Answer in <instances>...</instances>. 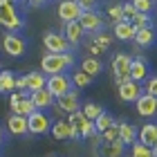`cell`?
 Masks as SVG:
<instances>
[{"mask_svg": "<svg viewBox=\"0 0 157 157\" xmlns=\"http://www.w3.org/2000/svg\"><path fill=\"white\" fill-rule=\"evenodd\" d=\"M135 43H137L139 47H148V45H153L155 43V29L151 25L148 27H141V29H137V34H135Z\"/></svg>", "mask_w": 157, "mask_h": 157, "instance_id": "24", "label": "cell"}, {"mask_svg": "<svg viewBox=\"0 0 157 157\" xmlns=\"http://www.w3.org/2000/svg\"><path fill=\"white\" fill-rule=\"evenodd\" d=\"M110 126H115V119H112V117L108 115V112H103V115H101V117H99V119L94 121V130H97L99 135H103V132L108 130Z\"/></svg>", "mask_w": 157, "mask_h": 157, "instance_id": "29", "label": "cell"}, {"mask_svg": "<svg viewBox=\"0 0 157 157\" xmlns=\"http://www.w3.org/2000/svg\"><path fill=\"white\" fill-rule=\"evenodd\" d=\"M16 90V76L9 70H2L0 72V92H11Z\"/></svg>", "mask_w": 157, "mask_h": 157, "instance_id": "28", "label": "cell"}, {"mask_svg": "<svg viewBox=\"0 0 157 157\" xmlns=\"http://www.w3.org/2000/svg\"><path fill=\"white\" fill-rule=\"evenodd\" d=\"M16 88H18V90H25V78H23V76L16 78Z\"/></svg>", "mask_w": 157, "mask_h": 157, "instance_id": "41", "label": "cell"}, {"mask_svg": "<svg viewBox=\"0 0 157 157\" xmlns=\"http://www.w3.org/2000/svg\"><path fill=\"white\" fill-rule=\"evenodd\" d=\"M29 99H32V103L36 105V110H47V108H52V105H56V99L49 94L45 88L38 90V92H29Z\"/></svg>", "mask_w": 157, "mask_h": 157, "instance_id": "16", "label": "cell"}, {"mask_svg": "<svg viewBox=\"0 0 157 157\" xmlns=\"http://www.w3.org/2000/svg\"><path fill=\"white\" fill-rule=\"evenodd\" d=\"M23 78H25V90H29V92L43 90V88H45V83H47V76L43 72H27Z\"/></svg>", "mask_w": 157, "mask_h": 157, "instance_id": "19", "label": "cell"}, {"mask_svg": "<svg viewBox=\"0 0 157 157\" xmlns=\"http://www.w3.org/2000/svg\"><path fill=\"white\" fill-rule=\"evenodd\" d=\"M81 7H78L74 0H61L59 2V18L63 20V23H74V20H78V16H81Z\"/></svg>", "mask_w": 157, "mask_h": 157, "instance_id": "10", "label": "cell"}, {"mask_svg": "<svg viewBox=\"0 0 157 157\" xmlns=\"http://www.w3.org/2000/svg\"><path fill=\"white\" fill-rule=\"evenodd\" d=\"M130 157H155V155H153V148L144 146L141 141H135L130 146Z\"/></svg>", "mask_w": 157, "mask_h": 157, "instance_id": "31", "label": "cell"}, {"mask_svg": "<svg viewBox=\"0 0 157 157\" xmlns=\"http://www.w3.org/2000/svg\"><path fill=\"white\" fill-rule=\"evenodd\" d=\"M40 67H43V74H65V70L70 67L67 61H65V54H45L40 61Z\"/></svg>", "mask_w": 157, "mask_h": 157, "instance_id": "4", "label": "cell"}, {"mask_svg": "<svg viewBox=\"0 0 157 157\" xmlns=\"http://www.w3.org/2000/svg\"><path fill=\"white\" fill-rule=\"evenodd\" d=\"M130 23L135 25V29H141V27H148L151 25V13H135V18L130 20Z\"/></svg>", "mask_w": 157, "mask_h": 157, "instance_id": "33", "label": "cell"}, {"mask_svg": "<svg viewBox=\"0 0 157 157\" xmlns=\"http://www.w3.org/2000/svg\"><path fill=\"white\" fill-rule=\"evenodd\" d=\"M130 63L132 59L128 54H115V59H112V72L115 76H124V78H130Z\"/></svg>", "mask_w": 157, "mask_h": 157, "instance_id": "15", "label": "cell"}, {"mask_svg": "<svg viewBox=\"0 0 157 157\" xmlns=\"http://www.w3.org/2000/svg\"><path fill=\"white\" fill-rule=\"evenodd\" d=\"M70 78H72V85H74V88H88V85L92 83V76H88L83 70H76Z\"/></svg>", "mask_w": 157, "mask_h": 157, "instance_id": "30", "label": "cell"}, {"mask_svg": "<svg viewBox=\"0 0 157 157\" xmlns=\"http://www.w3.org/2000/svg\"><path fill=\"white\" fill-rule=\"evenodd\" d=\"M7 2H11V5H13V2H16V0H7Z\"/></svg>", "mask_w": 157, "mask_h": 157, "instance_id": "45", "label": "cell"}, {"mask_svg": "<svg viewBox=\"0 0 157 157\" xmlns=\"http://www.w3.org/2000/svg\"><path fill=\"white\" fill-rule=\"evenodd\" d=\"M0 25H5L9 32L16 34L18 29H23V18L18 16L16 7H13L11 2H7V0H0Z\"/></svg>", "mask_w": 157, "mask_h": 157, "instance_id": "1", "label": "cell"}, {"mask_svg": "<svg viewBox=\"0 0 157 157\" xmlns=\"http://www.w3.org/2000/svg\"><path fill=\"white\" fill-rule=\"evenodd\" d=\"M56 108L63 110V112H67V115L81 110V97H78V92L72 90V92H67V94L59 97V99H56Z\"/></svg>", "mask_w": 157, "mask_h": 157, "instance_id": "11", "label": "cell"}, {"mask_svg": "<svg viewBox=\"0 0 157 157\" xmlns=\"http://www.w3.org/2000/svg\"><path fill=\"white\" fill-rule=\"evenodd\" d=\"M7 130L11 135H27L29 128H27V117H20V115H11L7 117Z\"/></svg>", "mask_w": 157, "mask_h": 157, "instance_id": "18", "label": "cell"}, {"mask_svg": "<svg viewBox=\"0 0 157 157\" xmlns=\"http://www.w3.org/2000/svg\"><path fill=\"white\" fill-rule=\"evenodd\" d=\"M74 2L81 7V11H94V7L99 0H74Z\"/></svg>", "mask_w": 157, "mask_h": 157, "instance_id": "38", "label": "cell"}, {"mask_svg": "<svg viewBox=\"0 0 157 157\" xmlns=\"http://www.w3.org/2000/svg\"><path fill=\"white\" fill-rule=\"evenodd\" d=\"M49 132H52V137L59 139V141H61V139H78V137H81V135H78L74 128L67 124V121H54Z\"/></svg>", "mask_w": 157, "mask_h": 157, "instance_id": "14", "label": "cell"}, {"mask_svg": "<svg viewBox=\"0 0 157 157\" xmlns=\"http://www.w3.org/2000/svg\"><path fill=\"white\" fill-rule=\"evenodd\" d=\"M130 78L135 83H141V81L148 78V65H146L144 59H135L130 63Z\"/></svg>", "mask_w": 157, "mask_h": 157, "instance_id": "21", "label": "cell"}, {"mask_svg": "<svg viewBox=\"0 0 157 157\" xmlns=\"http://www.w3.org/2000/svg\"><path fill=\"white\" fill-rule=\"evenodd\" d=\"M2 141H5V130L0 128V146H2Z\"/></svg>", "mask_w": 157, "mask_h": 157, "instance_id": "42", "label": "cell"}, {"mask_svg": "<svg viewBox=\"0 0 157 157\" xmlns=\"http://www.w3.org/2000/svg\"><path fill=\"white\" fill-rule=\"evenodd\" d=\"M139 97H141V85H139V83H135L132 78L119 85V99H121V101L132 103V101H137Z\"/></svg>", "mask_w": 157, "mask_h": 157, "instance_id": "13", "label": "cell"}, {"mask_svg": "<svg viewBox=\"0 0 157 157\" xmlns=\"http://www.w3.org/2000/svg\"><path fill=\"white\" fill-rule=\"evenodd\" d=\"M135 108H137V112L141 117H155L157 115V99L144 92V94L135 101Z\"/></svg>", "mask_w": 157, "mask_h": 157, "instance_id": "12", "label": "cell"}, {"mask_svg": "<svg viewBox=\"0 0 157 157\" xmlns=\"http://www.w3.org/2000/svg\"><path fill=\"white\" fill-rule=\"evenodd\" d=\"M121 7H124V16H126V20H132L135 13H137V9L132 7V2H124Z\"/></svg>", "mask_w": 157, "mask_h": 157, "instance_id": "39", "label": "cell"}, {"mask_svg": "<svg viewBox=\"0 0 157 157\" xmlns=\"http://www.w3.org/2000/svg\"><path fill=\"white\" fill-rule=\"evenodd\" d=\"M78 25L83 27V32L99 34L103 29V18L99 16V11H83L81 16H78Z\"/></svg>", "mask_w": 157, "mask_h": 157, "instance_id": "9", "label": "cell"}, {"mask_svg": "<svg viewBox=\"0 0 157 157\" xmlns=\"http://www.w3.org/2000/svg\"><path fill=\"white\" fill-rule=\"evenodd\" d=\"M124 144H121V141L117 139V141H110V144H108V141H103V146H101V151H99V153H101V157H121V155H124Z\"/></svg>", "mask_w": 157, "mask_h": 157, "instance_id": "26", "label": "cell"}, {"mask_svg": "<svg viewBox=\"0 0 157 157\" xmlns=\"http://www.w3.org/2000/svg\"><path fill=\"white\" fill-rule=\"evenodd\" d=\"M137 141H141L148 148H153L157 144V126L155 124H144L137 130Z\"/></svg>", "mask_w": 157, "mask_h": 157, "instance_id": "17", "label": "cell"}, {"mask_svg": "<svg viewBox=\"0 0 157 157\" xmlns=\"http://www.w3.org/2000/svg\"><path fill=\"white\" fill-rule=\"evenodd\" d=\"M29 2H32V5H43L45 0H29Z\"/></svg>", "mask_w": 157, "mask_h": 157, "instance_id": "43", "label": "cell"}, {"mask_svg": "<svg viewBox=\"0 0 157 157\" xmlns=\"http://www.w3.org/2000/svg\"><path fill=\"white\" fill-rule=\"evenodd\" d=\"M146 94H151V97L157 99V76L146 78Z\"/></svg>", "mask_w": 157, "mask_h": 157, "instance_id": "36", "label": "cell"}, {"mask_svg": "<svg viewBox=\"0 0 157 157\" xmlns=\"http://www.w3.org/2000/svg\"><path fill=\"white\" fill-rule=\"evenodd\" d=\"M9 108H11L13 115H20V117H29L32 112H36V105L32 103L29 94H25V90L13 92L9 97Z\"/></svg>", "mask_w": 157, "mask_h": 157, "instance_id": "2", "label": "cell"}, {"mask_svg": "<svg viewBox=\"0 0 157 157\" xmlns=\"http://www.w3.org/2000/svg\"><path fill=\"white\" fill-rule=\"evenodd\" d=\"M81 70H83V72L88 74V76L94 78V76L101 74L103 65H101V61H99V59H94V56H85V59L81 61Z\"/></svg>", "mask_w": 157, "mask_h": 157, "instance_id": "23", "label": "cell"}, {"mask_svg": "<svg viewBox=\"0 0 157 157\" xmlns=\"http://www.w3.org/2000/svg\"><path fill=\"white\" fill-rule=\"evenodd\" d=\"M119 141L124 146H132L137 141V128L132 124H128V121H121L119 124Z\"/></svg>", "mask_w": 157, "mask_h": 157, "instance_id": "20", "label": "cell"}, {"mask_svg": "<svg viewBox=\"0 0 157 157\" xmlns=\"http://www.w3.org/2000/svg\"><path fill=\"white\" fill-rule=\"evenodd\" d=\"M2 49L7 52V56H11V59H18V56H23L25 54V49H27V43L25 38L20 36V34H5L2 36Z\"/></svg>", "mask_w": 157, "mask_h": 157, "instance_id": "6", "label": "cell"}, {"mask_svg": "<svg viewBox=\"0 0 157 157\" xmlns=\"http://www.w3.org/2000/svg\"><path fill=\"white\" fill-rule=\"evenodd\" d=\"M101 52H103V47H101V45H97V43H92V45H90V54L94 56V59H97V56L101 54Z\"/></svg>", "mask_w": 157, "mask_h": 157, "instance_id": "40", "label": "cell"}, {"mask_svg": "<svg viewBox=\"0 0 157 157\" xmlns=\"http://www.w3.org/2000/svg\"><path fill=\"white\" fill-rule=\"evenodd\" d=\"M108 16L115 20V25H117V23H126L124 7H121V5H110V7H108ZM128 23H130V20H128Z\"/></svg>", "mask_w": 157, "mask_h": 157, "instance_id": "32", "label": "cell"}, {"mask_svg": "<svg viewBox=\"0 0 157 157\" xmlns=\"http://www.w3.org/2000/svg\"><path fill=\"white\" fill-rule=\"evenodd\" d=\"M135 34H137V29H135V25L132 23H117L115 25V36L119 40H132L135 38Z\"/></svg>", "mask_w": 157, "mask_h": 157, "instance_id": "25", "label": "cell"}, {"mask_svg": "<svg viewBox=\"0 0 157 157\" xmlns=\"http://www.w3.org/2000/svg\"><path fill=\"white\" fill-rule=\"evenodd\" d=\"M94 43H97V45H101V47L105 49V47H108L110 43H112V36H110V34H103V32H99V34H97V38H94Z\"/></svg>", "mask_w": 157, "mask_h": 157, "instance_id": "37", "label": "cell"}, {"mask_svg": "<svg viewBox=\"0 0 157 157\" xmlns=\"http://www.w3.org/2000/svg\"><path fill=\"white\" fill-rule=\"evenodd\" d=\"M132 7L139 13H151L153 11V0H132Z\"/></svg>", "mask_w": 157, "mask_h": 157, "instance_id": "34", "label": "cell"}, {"mask_svg": "<svg viewBox=\"0 0 157 157\" xmlns=\"http://www.w3.org/2000/svg\"><path fill=\"white\" fill-rule=\"evenodd\" d=\"M43 45H45L47 54H65L70 52V43L65 38V34H59V32H47L43 36Z\"/></svg>", "mask_w": 157, "mask_h": 157, "instance_id": "5", "label": "cell"}, {"mask_svg": "<svg viewBox=\"0 0 157 157\" xmlns=\"http://www.w3.org/2000/svg\"><path fill=\"white\" fill-rule=\"evenodd\" d=\"M81 112H83V115H85V117H88V119L92 121V124H94V121H97L99 117H101L105 110L101 108V105H97L94 101H85V103L81 105Z\"/></svg>", "mask_w": 157, "mask_h": 157, "instance_id": "27", "label": "cell"}, {"mask_svg": "<svg viewBox=\"0 0 157 157\" xmlns=\"http://www.w3.org/2000/svg\"><path fill=\"white\" fill-rule=\"evenodd\" d=\"M27 128H29L32 135H45L52 130V119H49L43 110H36L27 117Z\"/></svg>", "mask_w": 157, "mask_h": 157, "instance_id": "7", "label": "cell"}, {"mask_svg": "<svg viewBox=\"0 0 157 157\" xmlns=\"http://www.w3.org/2000/svg\"><path fill=\"white\" fill-rule=\"evenodd\" d=\"M101 137H103V141H108V144H110V141H117V139H119V124L110 126L108 130L101 135Z\"/></svg>", "mask_w": 157, "mask_h": 157, "instance_id": "35", "label": "cell"}, {"mask_svg": "<svg viewBox=\"0 0 157 157\" xmlns=\"http://www.w3.org/2000/svg\"><path fill=\"white\" fill-rule=\"evenodd\" d=\"M67 124L74 128V130L81 135V137H92V135H94L97 130H94V124H92V121L88 119L83 115L81 110H76V112H72V115H70V119H67Z\"/></svg>", "mask_w": 157, "mask_h": 157, "instance_id": "8", "label": "cell"}, {"mask_svg": "<svg viewBox=\"0 0 157 157\" xmlns=\"http://www.w3.org/2000/svg\"><path fill=\"white\" fill-rule=\"evenodd\" d=\"M45 90L54 99H59L63 94H67V92H72V78L65 76V74H52V76H47Z\"/></svg>", "mask_w": 157, "mask_h": 157, "instance_id": "3", "label": "cell"}, {"mask_svg": "<svg viewBox=\"0 0 157 157\" xmlns=\"http://www.w3.org/2000/svg\"><path fill=\"white\" fill-rule=\"evenodd\" d=\"M83 34H85V32H83V27L78 25V20L65 25V38H67L70 45H78V43H81V38H83Z\"/></svg>", "mask_w": 157, "mask_h": 157, "instance_id": "22", "label": "cell"}, {"mask_svg": "<svg viewBox=\"0 0 157 157\" xmlns=\"http://www.w3.org/2000/svg\"><path fill=\"white\" fill-rule=\"evenodd\" d=\"M52 157H56V155H52Z\"/></svg>", "mask_w": 157, "mask_h": 157, "instance_id": "46", "label": "cell"}, {"mask_svg": "<svg viewBox=\"0 0 157 157\" xmlns=\"http://www.w3.org/2000/svg\"><path fill=\"white\" fill-rule=\"evenodd\" d=\"M153 155H155V157H157V144H155V146H153Z\"/></svg>", "mask_w": 157, "mask_h": 157, "instance_id": "44", "label": "cell"}]
</instances>
